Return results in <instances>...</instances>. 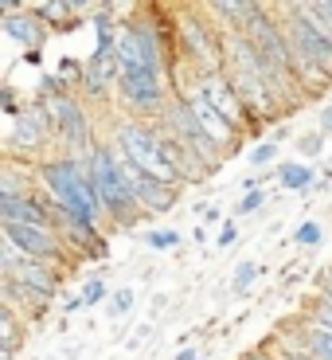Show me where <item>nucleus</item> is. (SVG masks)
<instances>
[{
  "label": "nucleus",
  "mask_w": 332,
  "mask_h": 360,
  "mask_svg": "<svg viewBox=\"0 0 332 360\" xmlns=\"http://www.w3.org/2000/svg\"><path fill=\"white\" fill-rule=\"evenodd\" d=\"M39 184L47 192V207L51 216L59 219H74V224H90V227H102V207L98 196L90 188L86 169H82L79 157H47L39 161Z\"/></svg>",
  "instance_id": "f257e3e1"
},
{
  "label": "nucleus",
  "mask_w": 332,
  "mask_h": 360,
  "mask_svg": "<svg viewBox=\"0 0 332 360\" xmlns=\"http://www.w3.org/2000/svg\"><path fill=\"white\" fill-rule=\"evenodd\" d=\"M82 169H86V180L94 196H98V207H102V219H109L114 227H133L141 219V207L133 204V192H129L126 176H121V161H117L114 145L106 141H94L86 149V157H79Z\"/></svg>",
  "instance_id": "f03ea898"
},
{
  "label": "nucleus",
  "mask_w": 332,
  "mask_h": 360,
  "mask_svg": "<svg viewBox=\"0 0 332 360\" xmlns=\"http://www.w3.org/2000/svg\"><path fill=\"white\" fill-rule=\"evenodd\" d=\"M281 32H286L289 55H293V71L297 82L309 75H332V36L321 27V20L309 12V4H286L281 8Z\"/></svg>",
  "instance_id": "7ed1b4c3"
},
{
  "label": "nucleus",
  "mask_w": 332,
  "mask_h": 360,
  "mask_svg": "<svg viewBox=\"0 0 332 360\" xmlns=\"http://www.w3.org/2000/svg\"><path fill=\"white\" fill-rule=\"evenodd\" d=\"M223 75L231 82V90L239 94V102L246 106V114H270L274 98H270L266 67H262L258 51L251 47V39L243 32L223 36Z\"/></svg>",
  "instance_id": "20e7f679"
},
{
  "label": "nucleus",
  "mask_w": 332,
  "mask_h": 360,
  "mask_svg": "<svg viewBox=\"0 0 332 360\" xmlns=\"http://www.w3.org/2000/svg\"><path fill=\"white\" fill-rule=\"evenodd\" d=\"M114 153L121 157L129 169L161 180V184H176L180 188V176L172 172V165L164 161L161 134H157V126H149V122H137V117L121 122V126L114 129Z\"/></svg>",
  "instance_id": "39448f33"
},
{
  "label": "nucleus",
  "mask_w": 332,
  "mask_h": 360,
  "mask_svg": "<svg viewBox=\"0 0 332 360\" xmlns=\"http://www.w3.org/2000/svg\"><path fill=\"white\" fill-rule=\"evenodd\" d=\"M176 47L199 71V79L223 71V36H215V24L204 20L196 8L176 12Z\"/></svg>",
  "instance_id": "423d86ee"
},
{
  "label": "nucleus",
  "mask_w": 332,
  "mask_h": 360,
  "mask_svg": "<svg viewBox=\"0 0 332 360\" xmlns=\"http://www.w3.org/2000/svg\"><path fill=\"white\" fill-rule=\"evenodd\" d=\"M161 129L180 145V149H188V157L204 172H211V169H219V165H223V153L207 141V134L196 126V117H192V110L184 106V98H180V94H172L168 106L161 110Z\"/></svg>",
  "instance_id": "0eeeda50"
},
{
  "label": "nucleus",
  "mask_w": 332,
  "mask_h": 360,
  "mask_svg": "<svg viewBox=\"0 0 332 360\" xmlns=\"http://www.w3.org/2000/svg\"><path fill=\"white\" fill-rule=\"evenodd\" d=\"M47 117H51V137L63 145V157H86V149L94 145V129H90V114L71 90L55 94L44 102Z\"/></svg>",
  "instance_id": "6e6552de"
},
{
  "label": "nucleus",
  "mask_w": 332,
  "mask_h": 360,
  "mask_svg": "<svg viewBox=\"0 0 332 360\" xmlns=\"http://www.w3.org/2000/svg\"><path fill=\"white\" fill-rule=\"evenodd\" d=\"M114 90H117V98H121V106L137 114V122H141V117H161V110L168 106V98H172L168 75H149V71L117 75Z\"/></svg>",
  "instance_id": "1a4fd4ad"
},
{
  "label": "nucleus",
  "mask_w": 332,
  "mask_h": 360,
  "mask_svg": "<svg viewBox=\"0 0 332 360\" xmlns=\"http://www.w3.org/2000/svg\"><path fill=\"white\" fill-rule=\"evenodd\" d=\"M0 239L12 247L16 255L32 262H63L67 259V247L59 243L55 227H32V224H0Z\"/></svg>",
  "instance_id": "9d476101"
},
{
  "label": "nucleus",
  "mask_w": 332,
  "mask_h": 360,
  "mask_svg": "<svg viewBox=\"0 0 332 360\" xmlns=\"http://www.w3.org/2000/svg\"><path fill=\"white\" fill-rule=\"evenodd\" d=\"M196 94H199V98H204L211 110H215L219 117H223L227 126L239 129V134H246V129L258 126V122H254V117L246 114V106L239 102V94L231 90V82H227V75H223V71L204 75V79H199V90H196Z\"/></svg>",
  "instance_id": "9b49d317"
},
{
  "label": "nucleus",
  "mask_w": 332,
  "mask_h": 360,
  "mask_svg": "<svg viewBox=\"0 0 332 360\" xmlns=\"http://www.w3.org/2000/svg\"><path fill=\"white\" fill-rule=\"evenodd\" d=\"M47 141H51V117H47L44 102L16 110V126H12V137H8V149H12V153L36 157V153H44Z\"/></svg>",
  "instance_id": "f8f14e48"
},
{
  "label": "nucleus",
  "mask_w": 332,
  "mask_h": 360,
  "mask_svg": "<svg viewBox=\"0 0 332 360\" xmlns=\"http://www.w3.org/2000/svg\"><path fill=\"white\" fill-rule=\"evenodd\" d=\"M117 161H121V157H117ZM121 176H126L129 192H133V204L141 207V212H172V204H176V196H180L176 184H161V180L129 169L126 161H121Z\"/></svg>",
  "instance_id": "ddd939ff"
},
{
  "label": "nucleus",
  "mask_w": 332,
  "mask_h": 360,
  "mask_svg": "<svg viewBox=\"0 0 332 360\" xmlns=\"http://www.w3.org/2000/svg\"><path fill=\"white\" fill-rule=\"evenodd\" d=\"M180 98H184V106L192 110V117H196V126H199V129H204V134H207V141L215 145L219 153H231L234 145H239V137H243V134H239V129H234V126H227L223 117H219L215 110L207 106V102L199 98L196 90H192V94H180Z\"/></svg>",
  "instance_id": "4468645a"
},
{
  "label": "nucleus",
  "mask_w": 332,
  "mask_h": 360,
  "mask_svg": "<svg viewBox=\"0 0 332 360\" xmlns=\"http://www.w3.org/2000/svg\"><path fill=\"white\" fill-rule=\"evenodd\" d=\"M117 82V59L114 51H94L82 63V94L86 98H109V86Z\"/></svg>",
  "instance_id": "2eb2a0df"
},
{
  "label": "nucleus",
  "mask_w": 332,
  "mask_h": 360,
  "mask_svg": "<svg viewBox=\"0 0 332 360\" xmlns=\"http://www.w3.org/2000/svg\"><path fill=\"white\" fill-rule=\"evenodd\" d=\"M0 27H4V36L16 39V44L27 47V51H39V47L47 44V27L36 20V12H32V8L12 12L8 20H0Z\"/></svg>",
  "instance_id": "dca6fc26"
},
{
  "label": "nucleus",
  "mask_w": 332,
  "mask_h": 360,
  "mask_svg": "<svg viewBox=\"0 0 332 360\" xmlns=\"http://www.w3.org/2000/svg\"><path fill=\"white\" fill-rule=\"evenodd\" d=\"M0 224L51 227V207H47V200H39V196H27V200H0Z\"/></svg>",
  "instance_id": "f3484780"
},
{
  "label": "nucleus",
  "mask_w": 332,
  "mask_h": 360,
  "mask_svg": "<svg viewBox=\"0 0 332 360\" xmlns=\"http://www.w3.org/2000/svg\"><path fill=\"white\" fill-rule=\"evenodd\" d=\"M258 12H262V4H246V0H215V4H207V16H215L211 24H223L227 36L231 32H246V24Z\"/></svg>",
  "instance_id": "a211bd4d"
},
{
  "label": "nucleus",
  "mask_w": 332,
  "mask_h": 360,
  "mask_svg": "<svg viewBox=\"0 0 332 360\" xmlns=\"http://www.w3.org/2000/svg\"><path fill=\"white\" fill-rule=\"evenodd\" d=\"M36 196V176L27 165L0 161V200H27Z\"/></svg>",
  "instance_id": "6ab92c4d"
},
{
  "label": "nucleus",
  "mask_w": 332,
  "mask_h": 360,
  "mask_svg": "<svg viewBox=\"0 0 332 360\" xmlns=\"http://www.w3.org/2000/svg\"><path fill=\"white\" fill-rule=\"evenodd\" d=\"M36 20L51 32V27H74V16H79V4L71 0H44V4H32Z\"/></svg>",
  "instance_id": "aec40b11"
},
{
  "label": "nucleus",
  "mask_w": 332,
  "mask_h": 360,
  "mask_svg": "<svg viewBox=\"0 0 332 360\" xmlns=\"http://www.w3.org/2000/svg\"><path fill=\"white\" fill-rule=\"evenodd\" d=\"M301 352L313 356V360H332V333L309 321L305 329H301Z\"/></svg>",
  "instance_id": "412c9836"
},
{
  "label": "nucleus",
  "mask_w": 332,
  "mask_h": 360,
  "mask_svg": "<svg viewBox=\"0 0 332 360\" xmlns=\"http://www.w3.org/2000/svg\"><path fill=\"white\" fill-rule=\"evenodd\" d=\"M313 165H305V161H281V169H278V180H281V188H289V192H305V188H313Z\"/></svg>",
  "instance_id": "4be33fe9"
},
{
  "label": "nucleus",
  "mask_w": 332,
  "mask_h": 360,
  "mask_svg": "<svg viewBox=\"0 0 332 360\" xmlns=\"http://www.w3.org/2000/svg\"><path fill=\"white\" fill-rule=\"evenodd\" d=\"M20 341H24V321H20L16 314H12L4 302H0V345H8V349H20Z\"/></svg>",
  "instance_id": "5701e85b"
},
{
  "label": "nucleus",
  "mask_w": 332,
  "mask_h": 360,
  "mask_svg": "<svg viewBox=\"0 0 332 360\" xmlns=\"http://www.w3.org/2000/svg\"><path fill=\"white\" fill-rule=\"evenodd\" d=\"M145 243L153 247V251H176V247H180V231L161 227V231H149V235H145Z\"/></svg>",
  "instance_id": "b1692460"
},
{
  "label": "nucleus",
  "mask_w": 332,
  "mask_h": 360,
  "mask_svg": "<svg viewBox=\"0 0 332 360\" xmlns=\"http://www.w3.org/2000/svg\"><path fill=\"white\" fill-rule=\"evenodd\" d=\"M106 282L102 278H86L82 282V290H79V297H82V306H98V302H106Z\"/></svg>",
  "instance_id": "393cba45"
},
{
  "label": "nucleus",
  "mask_w": 332,
  "mask_h": 360,
  "mask_svg": "<svg viewBox=\"0 0 332 360\" xmlns=\"http://www.w3.org/2000/svg\"><path fill=\"white\" fill-rule=\"evenodd\" d=\"M293 243L297 247H317L321 243V224H317V219H305V224L293 231Z\"/></svg>",
  "instance_id": "a878e982"
},
{
  "label": "nucleus",
  "mask_w": 332,
  "mask_h": 360,
  "mask_svg": "<svg viewBox=\"0 0 332 360\" xmlns=\"http://www.w3.org/2000/svg\"><path fill=\"white\" fill-rule=\"evenodd\" d=\"M129 309H133V290H114L109 294V317H126Z\"/></svg>",
  "instance_id": "bb28decb"
},
{
  "label": "nucleus",
  "mask_w": 332,
  "mask_h": 360,
  "mask_svg": "<svg viewBox=\"0 0 332 360\" xmlns=\"http://www.w3.org/2000/svg\"><path fill=\"white\" fill-rule=\"evenodd\" d=\"M309 317H313V325H321V329L332 333V302L328 297H317V306L309 309Z\"/></svg>",
  "instance_id": "cd10ccee"
},
{
  "label": "nucleus",
  "mask_w": 332,
  "mask_h": 360,
  "mask_svg": "<svg viewBox=\"0 0 332 360\" xmlns=\"http://www.w3.org/2000/svg\"><path fill=\"white\" fill-rule=\"evenodd\" d=\"M262 204H266V192H262V188H251L243 200H239V207H234V216H251V212H258Z\"/></svg>",
  "instance_id": "c85d7f7f"
},
{
  "label": "nucleus",
  "mask_w": 332,
  "mask_h": 360,
  "mask_svg": "<svg viewBox=\"0 0 332 360\" xmlns=\"http://www.w3.org/2000/svg\"><path fill=\"white\" fill-rule=\"evenodd\" d=\"M254 278H258V266H254V262H243V266H239V274H234V290H239V294H246V290L254 286Z\"/></svg>",
  "instance_id": "c756f323"
},
{
  "label": "nucleus",
  "mask_w": 332,
  "mask_h": 360,
  "mask_svg": "<svg viewBox=\"0 0 332 360\" xmlns=\"http://www.w3.org/2000/svg\"><path fill=\"white\" fill-rule=\"evenodd\" d=\"M297 149H301V157H321L324 137H321V134H305L301 141H297Z\"/></svg>",
  "instance_id": "7c9ffc66"
},
{
  "label": "nucleus",
  "mask_w": 332,
  "mask_h": 360,
  "mask_svg": "<svg viewBox=\"0 0 332 360\" xmlns=\"http://www.w3.org/2000/svg\"><path fill=\"white\" fill-rule=\"evenodd\" d=\"M309 12L321 20V27L332 36V0H317V4H309Z\"/></svg>",
  "instance_id": "2f4dec72"
},
{
  "label": "nucleus",
  "mask_w": 332,
  "mask_h": 360,
  "mask_svg": "<svg viewBox=\"0 0 332 360\" xmlns=\"http://www.w3.org/2000/svg\"><path fill=\"white\" fill-rule=\"evenodd\" d=\"M274 157H278V145H274V141H262L258 149L251 153V165H270Z\"/></svg>",
  "instance_id": "473e14b6"
},
{
  "label": "nucleus",
  "mask_w": 332,
  "mask_h": 360,
  "mask_svg": "<svg viewBox=\"0 0 332 360\" xmlns=\"http://www.w3.org/2000/svg\"><path fill=\"white\" fill-rule=\"evenodd\" d=\"M67 75H79V79H82V63H79V59H71V55L59 63V79L67 82ZM79 79H74V82H79Z\"/></svg>",
  "instance_id": "72a5a7b5"
},
{
  "label": "nucleus",
  "mask_w": 332,
  "mask_h": 360,
  "mask_svg": "<svg viewBox=\"0 0 332 360\" xmlns=\"http://www.w3.org/2000/svg\"><path fill=\"white\" fill-rule=\"evenodd\" d=\"M234 239H239V227H234L231 219H227V224H223V231H219V239H215V243H219V247H231Z\"/></svg>",
  "instance_id": "f704fd0d"
},
{
  "label": "nucleus",
  "mask_w": 332,
  "mask_h": 360,
  "mask_svg": "<svg viewBox=\"0 0 332 360\" xmlns=\"http://www.w3.org/2000/svg\"><path fill=\"white\" fill-rule=\"evenodd\" d=\"M324 134H332V102L321 110V137H324Z\"/></svg>",
  "instance_id": "c9c22d12"
},
{
  "label": "nucleus",
  "mask_w": 332,
  "mask_h": 360,
  "mask_svg": "<svg viewBox=\"0 0 332 360\" xmlns=\"http://www.w3.org/2000/svg\"><path fill=\"white\" fill-rule=\"evenodd\" d=\"M79 309H86V306H82V297H79V294L67 297V302H63V314H79Z\"/></svg>",
  "instance_id": "e433bc0d"
},
{
  "label": "nucleus",
  "mask_w": 332,
  "mask_h": 360,
  "mask_svg": "<svg viewBox=\"0 0 332 360\" xmlns=\"http://www.w3.org/2000/svg\"><path fill=\"white\" fill-rule=\"evenodd\" d=\"M321 297H328V302H332V266L324 270V278H321Z\"/></svg>",
  "instance_id": "4c0bfd02"
},
{
  "label": "nucleus",
  "mask_w": 332,
  "mask_h": 360,
  "mask_svg": "<svg viewBox=\"0 0 332 360\" xmlns=\"http://www.w3.org/2000/svg\"><path fill=\"white\" fill-rule=\"evenodd\" d=\"M278 360H313V356H305V352L297 349V352H281V356H278Z\"/></svg>",
  "instance_id": "58836bf2"
},
{
  "label": "nucleus",
  "mask_w": 332,
  "mask_h": 360,
  "mask_svg": "<svg viewBox=\"0 0 332 360\" xmlns=\"http://www.w3.org/2000/svg\"><path fill=\"white\" fill-rule=\"evenodd\" d=\"M0 360H16V349H8V345H0Z\"/></svg>",
  "instance_id": "ea45409f"
},
{
  "label": "nucleus",
  "mask_w": 332,
  "mask_h": 360,
  "mask_svg": "<svg viewBox=\"0 0 332 360\" xmlns=\"http://www.w3.org/2000/svg\"><path fill=\"white\" fill-rule=\"evenodd\" d=\"M176 360H196V349H180Z\"/></svg>",
  "instance_id": "a19ab883"
},
{
  "label": "nucleus",
  "mask_w": 332,
  "mask_h": 360,
  "mask_svg": "<svg viewBox=\"0 0 332 360\" xmlns=\"http://www.w3.org/2000/svg\"><path fill=\"white\" fill-rule=\"evenodd\" d=\"M243 360H270V356H266V352H246Z\"/></svg>",
  "instance_id": "79ce46f5"
},
{
  "label": "nucleus",
  "mask_w": 332,
  "mask_h": 360,
  "mask_svg": "<svg viewBox=\"0 0 332 360\" xmlns=\"http://www.w3.org/2000/svg\"><path fill=\"white\" fill-rule=\"evenodd\" d=\"M0 247H4V239H0Z\"/></svg>",
  "instance_id": "37998d69"
},
{
  "label": "nucleus",
  "mask_w": 332,
  "mask_h": 360,
  "mask_svg": "<svg viewBox=\"0 0 332 360\" xmlns=\"http://www.w3.org/2000/svg\"><path fill=\"white\" fill-rule=\"evenodd\" d=\"M47 360H55V356H47Z\"/></svg>",
  "instance_id": "c03bdc74"
}]
</instances>
